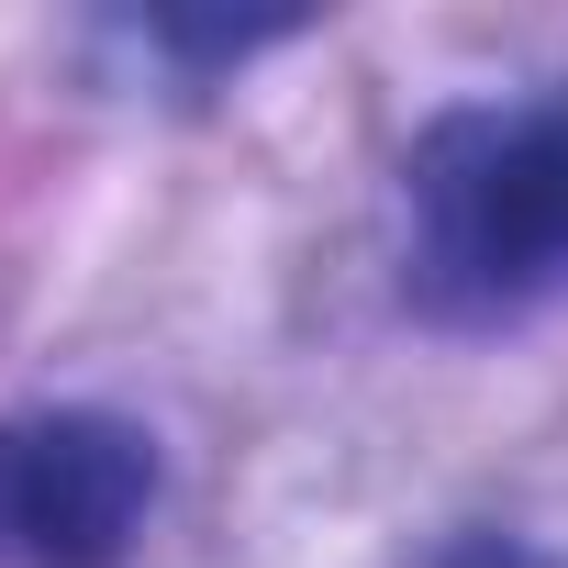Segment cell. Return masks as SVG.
Returning <instances> with one entry per match:
<instances>
[{"label":"cell","instance_id":"6da1fadb","mask_svg":"<svg viewBox=\"0 0 568 568\" xmlns=\"http://www.w3.org/2000/svg\"><path fill=\"white\" fill-rule=\"evenodd\" d=\"M402 278L435 324L568 291V101H468L402 156Z\"/></svg>","mask_w":568,"mask_h":568},{"label":"cell","instance_id":"7a4b0ae2","mask_svg":"<svg viewBox=\"0 0 568 568\" xmlns=\"http://www.w3.org/2000/svg\"><path fill=\"white\" fill-rule=\"evenodd\" d=\"M156 446L123 413H12L0 424V568H112L145 535Z\"/></svg>","mask_w":568,"mask_h":568},{"label":"cell","instance_id":"3957f363","mask_svg":"<svg viewBox=\"0 0 568 568\" xmlns=\"http://www.w3.org/2000/svg\"><path fill=\"white\" fill-rule=\"evenodd\" d=\"M424 568H557V557H546L535 535H446Z\"/></svg>","mask_w":568,"mask_h":568}]
</instances>
